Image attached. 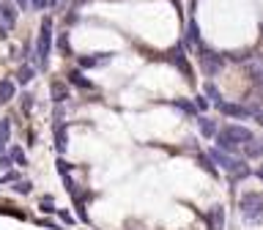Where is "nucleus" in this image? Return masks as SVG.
<instances>
[{"mask_svg":"<svg viewBox=\"0 0 263 230\" xmlns=\"http://www.w3.org/2000/svg\"><path fill=\"white\" fill-rule=\"evenodd\" d=\"M14 6L16 8H28V0H14Z\"/></svg>","mask_w":263,"mask_h":230,"instance_id":"nucleus-34","label":"nucleus"},{"mask_svg":"<svg viewBox=\"0 0 263 230\" xmlns=\"http://www.w3.org/2000/svg\"><path fill=\"white\" fill-rule=\"evenodd\" d=\"M241 151H244V156H250V159H260V156H263V140H250V143H247L244 148H241Z\"/></svg>","mask_w":263,"mask_h":230,"instance_id":"nucleus-17","label":"nucleus"},{"mask_svg":"<svg viewBox=\"0 0 263 230\" xmlns=\"http://www.w3.org/2000/svg\"><path fill=\"white\" fill-rule=\"evenodd\" d=\"M112 55L115 52H110V49H107V52H90V55H80L77 57V66L82 71L85 69H102V66H107L112 61Z\"/></svg>","mask_w":263,"mask_h":230,"instance_id":"nucleus-6","label":"nucleus"},{"mask_svg":"<svg viewBox=\"0 0 263 230\" xmlns=\"http://www.w3.org/2000/svg\"><path fill=\"white\" fill-rule=\"evenodd\" d=\"M49 52H52V16H44L36 39V69H47Z\"/></svg>","mask_w":263,"mask_h":230,"instance_id":"nucleus-3","label":"nucleus"},{"mask_svg":"<svg viewBox=\"0 0 263 230\" xmlns=\"http://www.w3.org/2000/svg\"><path fill=\"white\" fill-rule=\"evenodd\" d=\"M0 167H11V154H3V156H0Z\"/></svg>","mask_w":263,"mask_h":230,"instance_id":"nucleus-30","label":"nucleus"},{"mask_svg":"<svg viewBox=\"0 0 263 230\" xmlns=\"http://www.w3.org/2000/svg\"><path fill=\"white\" fill-rule=\"evenodd\" d=\"M49 93H52V102L55 104H66L69 102V85H66L63 80H52V85H49Z\"/></svg>","mask_w":263,"mask_h":230,"instance_id":"nucleus-11","label":"nucleus"},{"mask_svg":"<svg viewBox=\"0 0 263 230\" xmlns=\"http://www.w3.org/2000/svg\"><path fill=\"white\" fill-rule=\"evenodd\" d=\"M33 77H36V66H33V63L20 66V71H16V82H20V85H28Z\"/></svg>","mask_w":263,"mask_h":230,"instance_id":"nucleus-18","label":"nucleus"},{"mask_svg":"<svg viewBox=\"0 0 263 230\" xmlns=\"http://www.w3.org/2000/svg\"><path fill=\"white\" fill-rule=\"evenodd\" d=\"M6 36H8V28H6L3 22H0V39H6Z\"/></svg>","mask_w":263,"mask_h":230,"instance_id":"nucleus-33","label":"nucleus"},{"mask_svg":"<svg viewBox=\"0 0 263 230\" xmlns=\"http://www.w3.org/2000/svg\"><path fill=\"white\" fill-rule=\"evenodd\" d=\"M209 159L217 164L219 170H225L228 172V181H230V186H236L241 178L250 176V167H247V162H244V156H236V154H228V151H219V148H209Z\"/></svg>","mask_w":263,"mask_h":230,"instance_id":"nucleus-1","label":"nucleus"},{"mask_svg":"<svg viewBox=\"0 0 263 230\" xmlns=\"http://www.w3.org/2000/svg\"><path fill=\"white\" fill-rule=\"evenodd\" d=\"M184 49H186V44L181 41V44H176L167 52V61L176 66V69L181 71V74H186V77H192V69H189V61H186V55H184Z\"/></svg>","mask_w":263,"mask_h":230,"instance_id":"nucleus-7","label":"nucleus"},{"mask_svg":"<svg viewBox=\"0 0 263 230\" xmlns=\"http://www.w3.org/2000/svg\"><path fill=\"white\" fill-rule=\"evenodd\" d=\"M205 222L211 225V230H222V227H225V211H222L219 205H217V208H211L209 214H205Z\"/></svg>","mask_w":263,"mask_h":230,"instance_id":"nucleus-16","label":"nucleus"},{"mask_svg":"<svg viewBox=\"0 0 263 230\" xmlns=\"http://www.w3.org/2000/svg\"><path fill=\"white\" fill-rule=\"evenodd\" d=\"M30 181H16V186H14V192H20V195H30Z\"/></svg>","mask_w":263,"mask_h":230,"instance_id":"nucleus-23","label":"nucleus"},{"mask_svg":"<svg viewBox=\"0 0 263 230\" xmlns=\"http://www.w3.org/2000/svg\"><path fill=\"white\" fill-rule=\"evenodd\" d=\"M173 107H176L178 112H186V115H197V107H195L192 102H184V99H176V102H173Z\"/></svg>","mask_w":263,"mask_h":230,"instance_id":"nucleus-19","label":"nucleus"},{"mask_svg":"<svg viewBox=\"0 0 263 230\" xmlns=\"http://www.w3.org/2000/svg\"><path fill=\"white\" fill-rule=\"evenodd\" d=\"M16 96V82L14 80H0V104H8Z\"/></svg>","mask_w":263,"mask_h":230,"instance_id":"nucleus-15","label":"nucleus"},{"mask_svg":"<svg viewBox=\"0 0 263 230\" xmlns=\"http://www.w3.org/2000/svg\"><path fill=\"white\" fill-rule=\"evenodd\" d=\"M8 143H11V118H0V156L6 154Z\"/></svg>","mask_w":263,"mask_h":230,"instance_id":"nucleus-14","label":"nucleus"},{"mask_svg":"<svg viewBox=\"0 0 263 230\" xmlns=\"http://www.w3.org/2000/svg\"><path fill=\"white\" fill-rule=\"evenodd\" d=\"M58 170H61V176H69V162L58 159Z\"/></svg>","mask_w":263,"mask_h":230,"instance_id":"nucleus-29","label":"nucleus"},{"mask_svg":"<svg viewBox=\"0 0 263 230\" xmlns=\"http://www.w3.org/2000/svg\"><path fill=\"white\" fill-rule=\"evenodd\" d=\"M69 85L77 88V90H96V85L85 77V71H82V69H71L69 71Z\"/></svg>","mask_w":263,"mask_h":230,"instance_id":"nucleus-10","label":"nucleus"},{"mask_svg":"<svg viewBox=\"0 0 263 230\" xmlns=\"http://www.w3.org/2000/svg\"><path fill=\"white\" fill-rule=\"evenodd\" d=\"M250 140H252V131L247 126H241V123H228V126H222L217 131V137H214V143H217V145H214V148L238 156V151H241Z\"/></svg>","mask_w":263,"mask_h":230,"instance_id":"nucleus-2","label":"nucleus"},{"mask_svg":"<svg viewBox=\"0 0 263 230\" xmlns=\"http://www.w3.org/2000/svg\"><path fill=\"white\" fill-rule=\"evenodd\" d=\"M58 47H61L63 55H71V52H69V36H66V33H63L61 39H58Z\"/></svg>","mask_w":263,"mask_h":230,"instance_id":"nucleus-25","label":"nucleus"},{"mask_svg":"<svg viewBox=\"0 0 263 230\" xmlns=\"http://www.w3.org/2000/svg\"><path fill=\"white\" fill-rule=\"evenodd\" d=\"M205 96H211L214 104L222 102V96H219V90H217V85H214V82H205Z\"/></svg>","mask_w":263,"mask_h":230,"instance_id":"nucleus-21","label":"nucleus"},{"mask_svg":"<svg viewBox=\"0 0 263 230\" xmlns=\"http://www.w3.org/2000/svg\"><path fill=\"white\" fill-rule=\"evenodd\" d=\"M200 167H203V170H209L211 176H217V164L209 159V154H200Z\"/></svg>","mask_w":263,"mask_h":230,"instance_id":"nucleus-22","label":"nucleus"},{"mask_svg":"<svg viewBox=\"0 0 263 230\" xmlns=\"http://www.w3.org/2000/svg\"><path fill=\"white\" fill-rule=\"evenodd\" d=\"M28 6L33 8V11H44L49 3H47V0H28Z\"/></svg>","mask_w":263,"mask_h":230,"instance_id":"nucleus-24","label":"nucleus"},{"mask_svg":"<svg viewBox=\"0 0 263 230\" xmlns=\"http://www.w3.org/2000/svg\"><path fill=\"white\" fill-rule=\"evenodd\" d=\"M22 110H25V112L33 110V96H30V93H22Z\"/></svg>","mask_w":263,"mask_h":230,"instance_id":"nucleus-27","label":"nucleus"},{"mask_svg":"<svg viewBox=\"0 0 263 230\" xmlns=\"http://www.w3.org/2000/svg\"><path fill=\"white\" fill-rule=\"evenodd\" d=\"M219 112L222 115H230L233 121H247V118H252V107H247V104H228V102H219Z\"/></svg>","mask_w":263,"mask_h":230,"instance_id":"nucleus-9","label":"nucleus"},{"mask_svg":"<svg viewBox=\"0 0 263 230\" xmlns=\"http://www.w3.org/2000/svg\"><path fill=\"white\" fill-rule=\"evenodd\" d=\"M41 211H44V214H55V205H52V197H44V200H41Z\"/></svg>","mask_w":263,"mask_h":230,"instance_id":"nucleus-26","label":"nucleus"},{"mask_svg":"<svg viewBox=\"0 0 263 230\" xmlns=\"http://www.w3.org/2000/svg\"><path fill=\"white\" fill-rule=\"evenodd\" d=\"M47 3H49V6H58V3H61V0H47Z\"/></svg>","mask_w":263,"mask_h":230,"instance_id":"nucleus-35","label":"nucleus"},{"mask_svg":"<svg viewBox=\"0 0 263 230\" xmlns=\"http://www.w3.org/2000/svg\"><path fill=\"white\" fill-rule=\"evenodd\" d=\"M197 57H200V69L205 77H217V74L222 71V66H225V57H222L219 52H214V49L209 47H197Z\"/></svg>","mask_w":263,"mask_h":230,"instance_id":"nucleus-5","label":"nucleus"},{"mask_svg":"<svg viewBox=\"0 0 263 230\" xmlns=\"http://www.w3.org/2000/svg\"><path fill=\"white\" fill-rule=\"evenodd\" d=\"M197 129H200V135L205 140H214V137H217V131H219V123L214 118H209V115H200V118H197Z\"/></svg>","mask_w":263,"mask_h":230,"instance_id":"nucleus-12","label":"nucleus"},{"mask_svg":"<svg viewBox=\"0 0 263 230\" xmlns=\"http://www.w3.org/2000/svg\"><path fill=\"white\" fill-rule=\"evenodd\" d=\"M195 107H197L200 112H203V110H209V102H205V96H197V99H195Z\"/></svg>","mask_w":263,"mask_h":230,"instance_id":"nucleus-28","label":"nucleus"},{"mask_svg":"<svg viewBox=\"0 0 263 230\" xmlns=\"http://www.w3.org/2000/svg\"><path fill=\"white\" fill-rule=\"evenodd\" d=\"M8 154H11V162H16V164H22V167H25V164H28V156H25V151H22V148H16V145H11V151H8Z\"/></svg>","mask_w":263,"mask_h":230,"instance_id":"nucleus-20","label":"nucleus"},{"mask_svg":"<svg viewBox=\"0 0 263 230\" xmlns=\"http://www.w3.org/2000/svg\"><path fill=\"white\" fill-rule=\"evenodd\" d=\"M238 214H241V219L250 222V225L263 222V197L258 192H244L241 200H238Z\"/></svg>","mask_w":263,"mask_h":230,"instance_id":"nucleus-4","label":"nucleus"},{"mask_svg":"<svg viewBox=\"0 0 263 230\" xmlns=\"http://www.w3.org/2000/svg\"><path fill=\"white\" fill-rule=\"evenodd\" d=\"M41 222V225H47V227H55V230H63L61 225H55V222H49V219H39Z\"/></svg>","mask_w":263,"mask_h":230,"instance_id":"nucleus-31","label":"nucleus"},{"mask_svg":"<svg viewBox=\"0 0 263 230\" xmlns=\"http://www.w3.org/2000/svg\"><path fill=\"white\" fill-rule=\"evenodd\" d=\"M255 178L263 181V164H258V167H255Z\"/></svg>","mask_w":263,"mask_h":230,"instance_id":"nucleus-32","label":"nucleus"},{"mask_svg":"<svg viewBox=\"0 0 263 230\" xmlns=\"http://www.w3.org/2000/svg\"><path fill=\"white\" fill-rule=\"evenodd\" d=\"M66 145H69V126L61 121V123H55V151L66 154Z\"/></svg>","mask_w":263,"mask_h":230,"instance_id":"nucleus-13","label":"nucleus"},{"mask_svg":"<svg viewBox=\"0 0 263 230\" xmlns=\"http://www.w3.org/2000/svg\"><path fill=\"white\" fill-rule=\"evenodd\" d=\"M16 20H20V8L14 6V0H0V22H3L8 30H14Z\"/></svg>","mask_w":263,"mask_h":230,"instance_id":"nucleus-8","label":"nucleus"}]
</instances>
